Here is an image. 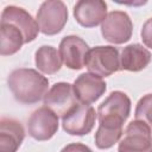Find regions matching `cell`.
Returning a JSON list of instances; mask_svg holds the SVG:
<instances>
[{
	"mask_svg": "<svg viewBox=\"0 0 152 152\" xmlns=\"http://www.w3.org/2000/svg\"><path fill=\"white\" fill-rule=\"evenodd\" d=\"M7 86L18 102L33 104L44 99L48 93L49 80L36 69L19 68L8 75Z\"/></svg>",
	"mask_w": 152,
	"mask_h": 152,
	"instance_id": "obj_1",
	"label": "cell"
},
{
	"mask_svg": "<svg viewBox=\"0 0 152 152\" xmlns=\"http://www.w3.org/2000/svg\"><path fill=\"white\" fill-rule=\"evenodd\" d=\"M88 71L101 78L120 70L119 50L112 45H99L89 50L86 58Z\"/></svg>",
	"mask_w": 152,
	"mask_h": 152,
	"instance_id": "obj_2",
	"label": "cell"
},
{
	"mask_svg": "<svg viewBox=\"0 0 152 152\" xmlns=\"http://www.w3.org/2000/svg\"><path fill=\"white\" fill-rule=\"evenodd\" d=\"M66 5L61 0H46L38 8L36 20L39 30L45 36L59 33L68 21Z\"/></svg>",
	"mask_w": 152,
	"mask_h": 152,
	"instance_id": "obj_3",
	"label": "cell"
},
{
	"mask_svg": "<svg viewBox=\"0 0 152 152\" xmlns=\"http://www.w3.org/2000/svg\"><path fill=\"white\" fill-rule=\"evenodd\" d=\"M120 139L118 152H152V129L140 120L131 121Z\"/></svg>",
	"mask_w": 152,
	"mask_h": 152,
	"instance_id": "obj_4",
	"label": "cell"
},
{
	"mask_svg": "<svg viewBox=\"0 0 152 152\" xmlns=\"http://www.w3.org/2000/svg\"><path fill=\"white\" fill-rule=\"evenodd\" d=\"M96 118L93 106L77 103L62 118V127L70 135H86L94 128Z\"/></svg>",
	"mask_w": 152,
	"mask_h": 152,
	"instance_id": "obj_5",
	"label": "cell"
},
{
	"mask_svg": "<svg viewBox=\"0 0 152 152\" xmlns=\"http://www.w3.org/2000/svg\"><path fill=\"white\" fill-rule=\"evenodd\" d=\"M102 37L112 44L128 42L133 33V23L124 11H112L101 24Z\"/></svg>",
	"mask_w": 152,
	"mask_h": 152,
	"instance_id": "obj_6",
	"label": "cell"
},
{
	"mask_svg": "<svg viewBox=\"0 0 152 152\" xmlns=\"http://www.w3.org/2000/svg\"><path fill=\"white\" fill-rule=\"evenodd\" d=\"M58 115L48 107H39L27 120V129L31 138L38 141L51 139L58 131Z\"/></svg>",
	"mask_w": 152,
	"mask_h": 152,
	"instance_id": "obj_7",
	"label": "cell"
},
{
	"mask_svg": "<svg viewBox=\"0 0 152 152\" xmlns=\"http://www.w3.org/2000/svg\"><path fill=\"white\" fill-rule=\"evenodd\" d=\"M44 106L51 109L58 116H64L72 107L77 104L72 84L68 82L55 83L44 96Z\"/></svg>",
	"mask_w": 152,
	"mask_h": 152,
	"instance_id": "obj_8",
	"label": "cell"
},
{
	"mask_svg": "<svg viewBox=\"0 0 152 152\" xmlns=\"http://www.w3.org/2000/svg\"><path fill=\"white\" fill-rule=\"evenodd\" d=\"M1 23L12 24L18 27L24 34L25 44L33 42L40 32L37 20L33 19L26 10L14 5H10L4 8L1 13Z\"/></svg>",
	"mask_w": 152,
	"mask_h": 152,
	"instance_id": "obj_9",
	"label": "cell"
},
{
	"mask_svg": "<svg viewBox=\"0 0 152 152\" xmlns=\"http://www.w3.org/2000/svg\"><path fill=\"white\" fill-rule=\"evenodd\" d=\"M88 44L78 36H65L59 43V55L66 68L80 70L86 65V58L89 52Z\"/></svg>",
	"mask_w": 152,
	"mask_h": 152,
	"instance_id": "obj_10",
	"label": "cell"
},
{
	"mask_svg": "<svg viewBox=\"0 0 152 152\" xmlns=\"http://www.w3.org/2000/svg\"><path fill=\"white\" fill-rule=\"evenodd\" d=\"M72 88L80 103L90 104L97 101L104 94L107 84L101 77L90 72H84L74 81Z\"/></svg>",
	"mask_w": 152,
	"mask_h": 152,
	"instance_id": "obj_11",
	"label": "cell"
},
{
	"mask_svg": "<svg viewBox=\"0 0 152 152\" xmlns=\"http://www.w3.org/2000/svg\"><path fill=\"white\" fill-rule=\"evenodd\" d=\"M107 14V4L102 0H80L74 6V18L83 27L102 24Z\"/></svg>",
	"mask_w": 152,
	"mask_h": 152,
	"instance_id": "obj_12",
	"label": "cell"
},
{
	"mask_svg": "<svg viewBox=\"0 0 152 152\" xmlns=\"http://www.w3.org/2000/svg\"><path fill=\"white\" fill-rule=\"evenodd\" d=\"M25 138L20 121L12 118L0 120V152H17Z\"/></svg>",
	"mask_w": 152,
	"mask_h": 152,
	"instance_id": "obj_13",
	"label": "cell"
},
{
	"mask_svg": "<svg viewBox=\"0 0 152 152\" xmlns=\"http://www.w3.org/2000/svg\"><path fill=\"white\" fill-rule=\"evenodd\" d=\"M131 113V100L124 91H112L97 108V118L114 116L126 121Z\"/></svg>",
	"mask_w": 152,
	"mask_h": 152,
	"instance_id": "obj_14",
	"label": "cell"
},
{
	"mask_svg": "<svg viewBox=\"0 0 152 152\" xmlns=\"http://www.w3.org/2000/svg\"><path fill=\"white\" fill-rule=\"evenodd\" d=\"M151 52L140 44H129L125 46L120 55V70L140 71L151 62Z\"/></svg>",
	"mask_w": 152,
	"mask_h": 152,
	"instance_id": "obj_15",
	"label": "cell"
},
{
	"mask_svg": "<svg viewBox=\"0 0 152 152\" xmlns=\"http://www.w3.org/2000/svg\"><path fill=\"white\" fill-rule=\"evenodd\" d=\"M23 44H25L23 32L12 24H0V53L1 56H11L17 53Z\"/></svg>",
	"mask_w": 152,
	"mask_h": 152,
	"instance_id": "obj_16",
	"label": "cell"
},
{
	"mask_svg": "<svg viewBox=\"0 0 152 152\" xmlns=\"http://www.w3.org/2000/svg\"><path fill=\"white\" fill-rule=\"evenodd\" d=\"M34 63L39 71L52 75L61 70L63 61L56 48L51 45H43L38 48L34 53Z\"/></svg>",
	"mask_w": 152,
	"mask_h": 152,
	"instance_id": "obj_17",
	"label": "cell"
},
{
	"mask_svg": "<svg viewBox=\"0 0 152 152\" xmlns=\"http://www.w3.org/2000/svg\"><path fill=\"white\" fill-rule=\"evenodd\" d=\"M122 133V125L99 122L95 133V145L100 150H108L120 141Z\"/></svg>",
	"mask_w": 152,
	"mask_h": 152,
	"instance_id": "obj_18",
	"label": "cell"
},
{
	"mask_svg": "<svg viewBox=\"0 0 152 152\" xmlns=\"http://www.w3.org/2000/svg\"><path fill=\"white\" fill-rule=\"evenodd\" d=\"M135 120L146 122L152 127V94L144 95L135 106Z\"/></svg>",
	"mask_w": 152,
	"mask_h": 152,
	"instance_id": "obj_19",
	"label": "cell"
},
{
	"mask_svg": "<svg viewBox=\"0 0 152 152\" xmlns=\"http://www.w3.org/2000/svg\"><path fill=\"white\" fill-rule=\"evenodd\" d=\"M140 36H141V40L145 44V46L152 49V17L144 23Z\"/></svg>",
	"mask_w": 152,
	"mask_h": 152,
	"instance_id": "obj_20",
	"label": "cell"
},
{
	"mask_svg": "<svg viewBox=\"0 0 152 152\" xmlns=\"http://www.w3.org/2000/svg\"><path fill=\"white\" fill-rule=\"evenodd\" d=\"M61 152H93L91 148L84 144L81 142H71L68 144L66 146H64Z\"/></svg>",
	"mask_w": 152,
	"mask_h": 152,
	"instance_id": "obj_21",
	"label": "cell"
}]
</instances>
